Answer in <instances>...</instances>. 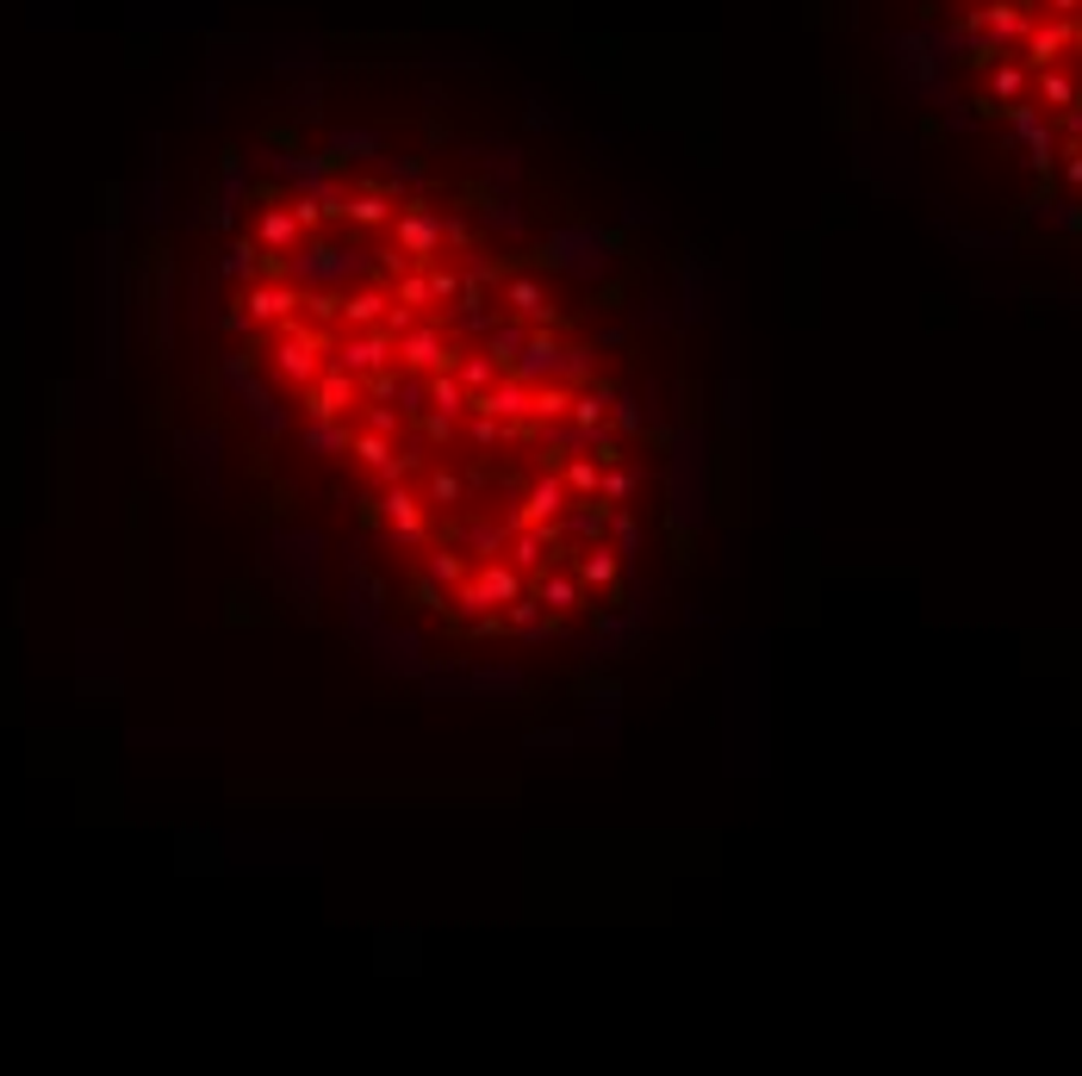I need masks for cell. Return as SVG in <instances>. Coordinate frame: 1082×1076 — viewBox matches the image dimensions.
<instances>
[{
    "instance_id": "obj_4",
    "label": "cell",
    "mask_w": 1082,
    "mask_h": 1076,
    "mask_svg": "<svg viewBox=\"0 0 1082 1076\" xmlns=\"http://www.w3.org/2000/svg\"><path fill=\"white\" fill-rule=\"evenodd\" d=\"M405 362H411L417 374H435V367H448V349H442V337H430V330H411V337H405Z\"/></svg>"
},
{
    "instance_id": "obj_12",
    "label": "cell",
    "mask_w": 1082,
    "mask_h": 1076,
    "mask_svg": "<svg viewBox=\"0 0 1082 1076\" xmlns=\"http://www.w3.org/2000/svg\"><path fill=\"white\" fill-rule=\"evenodd\" d=\"M430 492L442 498V504H448V498H460V479H455V474H435V479H430Z\"/></svg>"
},
{
    "instance_id": "obj_8",
    "label": "cell",
    "mask_w": 1082,
    "mask_h": 1076,
    "mask_svg": "<svg viewBox=\"0 0 1082 1076\" xmlns=\"http://www.w3.org/2000/svg\"><path fill=\"white\" fill-rule=\"evenodd\" d=\"M541 598L554 603V610H573V603H579V585H573V579H548V585H541Z\"/></svg>"
},
{
    "instance_id": "obj_2",
    "label": "cell",
    "mask_w": 1082,
    "mask_h": 1076,
    "mask_svg": "<svg viewBox=\"0 0 1082 1076\" xmlns=\"http://www.w3.org/2000/svg\"><path fill=\"white\" fill-rule=\"evenodd\" d=\"M517 598H522V585H517L511 566H485L479 579L460 585V603H467V610H492V603H517Z\"/></svg>"
},
{
    "instance_id": "obj_1",
    "label": "cell",
    "mask_w": 1082,
    "mask_h": 1076,
    "mask_svg": "<svg viewBox=\"0 0 1082 1076\" xmlns=\"http://www.w3.org/2000/svg\"><path fill=\"white\" fill-rule=\"evenodd\" d=\"M976 100L1082 187V0H946Z\"/></svg>"
},
{
    "instance_id": "obj_11",
    "label": "cell",
    "mask_w": 1082,
    "mask_h": 1076,
    "mask_svg": "<svg viewBox=\"0 0 1082 1076\" xmlns=\"http://www.w3.org/2000/svg\"><path fill=\"white\" fill-rule=\"evenodd\" d=\"M585 579H591V585H610V579H616V560H610V554H591V560H585Z\"/></svg>"
},
{
    "instance_id": "obj_7",
    "label": "cell",
    "mask_w": 1082,
    "mask_h": 1076,
    "mask_svg": "<svg viewBox=\"0 0 1082 1076\" xmlns=\"http://www.w3.org/2000/svg\"><path fill=\"white\" fill-rule=\"evenodd\" d=\"M511 311L517 318H548V293H541L536 280H511Z\"/></svg>"
},
{
    "instance_id": "obj_10",
    "label": "cell",
    "mask_w": 1082,
    "mask_h": 1076,
    "mask_svg": "<svg viewBox=\"0 0 1082 1076\" xmlns=\"http://www.w3.org/2000/svg\"><path fill=\"white\" fill-rule=\"evenodd\" d=\"M430 573H435L442 585H460V573H467V566H460V554H435V560H430Z\"/></svg>"
},
{
    "instance_id": "obj_6",
    "label": "cell",
    "mask_w": 1082,
    "mask_h": 1076,
    "mask_svg": "<svg viewBox=\"0 0 1082 1076\" xmlns=\"http://www.w3.org/2000/svg\"><path fill=\"white\" fill-rule=\"evenodd\" d=\"M380 511H386V523L398 529V536H417V529H423V517H417V498H405V492H386V504H380Z\"/></svg>"
},
{
    "instance_id": "obj_3",
    "label": "cell",
    "mask_w": 1082,
    "mask_h": 1076,
    "mask_svg": "<svg viewBox=\"0 0 1082 1076\" xmlns=\"http://www.w3.org/2000/svg\"><path fill=\"white\" fill-rule=\"evenodd\" d=\"M398 249H405V256H423V261H430V256H435V218L411 206V212L398 218Z\"/></svg>"
},
{
    "instance_id": "obj_9",
    "label": "cell",
    "mask_w": 1082,
    "mask_h": 1076,
    "mask_svg": "<svg viewBox=\"0 0 1082 1076\" xmlns=\"http://www.w3.org/2000/svg\"><path fill=\"white\" fill-rule=\"evenodd\" d=\"M561 479H566V492H591V486H598V467H591V461H573Z\"/></svg>"
},
{
    "instance_id": "obj_5",
    "label": "cell",
    "mask_w": 1082,
    "mask_h": 1076,
    "mask_svg": "<svg viewBox=\"0 0 1082 1076\" xmlns=\"http://www.w3.org/2000/svg\"><path fill=\"white\" fill-rule=\"evenodd\" d=\"M348 392H355V387H348V374L318 380V387H311V411H318V417H336V411H348Z\"/></svg>"
}]
</instances>
